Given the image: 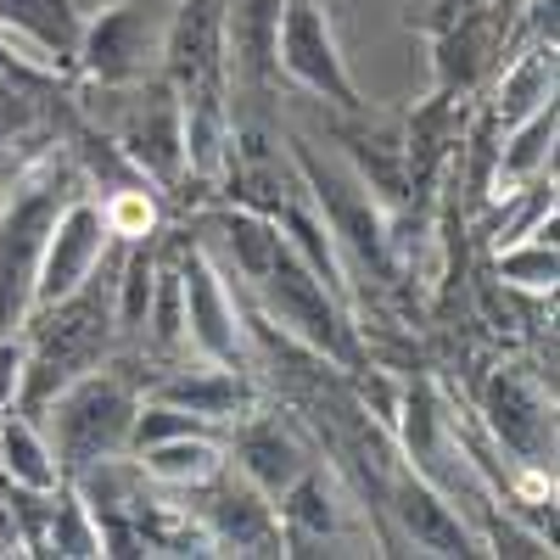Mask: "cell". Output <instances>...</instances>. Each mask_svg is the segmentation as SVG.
Segmentation results:
<instances>
[{"mask_svg":"<svg viewBox=\"0 0 560 560\" xmlns=\"http://www.w3.org/2000/svg\"><path fill=\"white\" fill-rule=\"evenodd\" d=\"M140 477L163 493H191L202 488L213 471H224V432H191V438H168L135 454Z\"/></svg>","mask_w":560,"mask_h":560,"instance_id":"18","label":"cell"},{"mask_svg":"<svg viewBox=\"0 0 560 560\" xmlns=\"http://www.w3.org/2000/svg\"><path fill=\"white\" fill-rule=\"evenodd\" d=\"M493 269L504 280V292H555V269H560V253H555V219H544L538 230H527L522 242H510L493 253Z\"/></svg>","mask_w":560,"mask_h":560,"instance_id":"21","label":"cell"},{"mask_svg":"<svg viewBox=\"0 0 560 560\" xmlns=\"http://www.w3.org/2000/svg\"><path fill=\"white\" fill-rule=\"evenodd\" d=\"M482 420L493 448L516 465H555V382L533 364H499L482 382Z\"/></svg>","mask_w":560,"mask_h":560,"instance_id":"7","label":"cell"},{"mask_svg":"<svg viewBox=\"0 0 560 560\" xmlns=\"http://www.w3.org/2000/svg\"><path fill=\"white\" fill-rule=\"evenodd\" d=\"M140 387H147V376L135 370V359H107L96 370H84V376H73L34 415L45 443L57 454L62 482H73L79 471H90V465H102L113 454H129Z\"/></svg>","mask_w":560,"mask_h":560,"instance_id":"3","label":"cell"},{"mask_svg":"<svg viewBox=\"0 0 560 560\" xmlns=\"http://www.w3.org/2000/svg\"><path fill=\"white\" fill-rule=\"evenodd\" d=\"M163 23L140 0H113L96 18H84L73 79L79 84H140L158 73Z\"/></svg>","mask_w":560,"mask_h":560,"instance_id":"8","label":"cell"},{"mask_svg":"<svg viewBox=\"0 0 560 560\" xmlns=\"http://www.w3.org/2000/svg\"><path fill=\"white\" fill-rule=\"evenodd\" d=\"M224 459L236 465L247 482H258L269 499H280L314 465V454L303 448V438L275 409H264V404L224 427Z\"/></svg>","mask_w":560,"mask_h":560,"instance_id":"13","label":"cell"},{"mask_svg":"<svg viewBox=\"0 0 560 560\" xmlns=\"http://www.w3.org/2000/svg\"><path fill=\"white\" fill-rule=\"evenodd\" d=\"M73 107L163 197L185 191V113H179V96L163 73L140 79V84H84V96H73Z\"/></svg>","mask_w":560,"mask_h":560,"instance_id":"4","label":"cell"},{"mask_svg":"<svg viewBox=\"0 0 560 560\" xmlns=\"http://www.w3.org/2000/svg\"><path fill=\"white\" fill-rule=\"evenodd\" d=\"M275 28H280V0H224V73L253 102H264L280 79Z\"/></svg>","mask_w":560,"mask_h":560,"instance_id":"15","label":"cell"},{"mask_svg":"<svg viewBox=\"0 0 560 560\" xmlns=\"http://www.w3.org/2000/svg\"><path fill=\"white\" fill-rule=\"evenodd\" d=\"M84 185L79 163L68 158L62 140H51L18 179L7 202H0V342L23 337V325L34 314V275H39V253L45 236L62 213V202Z\"/></svg>","mask_w":560,"mask_h":560,"instance_id":"2","label":"cell"},{"mask_svg":"<svg viewBox=\"0 0 560 560\" xmlns=\"http://www.w3.org/2000/svg\"><path fill=\"white\" fill-rule=\"evenodd\" d=\"M0 482H18V488H34V493L62 488L57 454L45 443L39 420L23 415V409H0Z\"/></svg>","mask_w":560,"mask_h":560,"instance_id":"19","label":"cell"},{"mask_svg":"<svg viewBox=\"0 0 560 560\" xmlns=\"http://www.w3.org/2000/svg\"><path fill=\"white\" fill-rule=\"evenodd\" d=\"M0 28H12L28 45H39V51L57 62V73L73 79L79 34H84V12L73 0H0Z\"/></svg>","mask_w":560,"mask_h":560,"instance_id":"17","label":"cell"},{"mask_svg":"<svg viewBox=\"0 0 560 560\" xmlns=\"http://www.w3.org/2000/svg\"><path fill=\"white\" fill-rule=\"evenodd\" d=\"M275 73L308 90L314 102L337 113H364L370 102L359 96V84L342 62L337 23L325 0H280V28H275Z\"/></svg>","mask_w":560,"mask_h":560,"instance_id":"6","label":"cell"},{"mask_svg":"<svg viewBox=\"0 0 560 560\" xmlns=\"http://www.w3.org/2000/svg\"><path fill=\"white\" fill-rule=\"evenodd\" d=\"M280 510V538H287V555H325L342 549L353 533V499L342 493L331 465H308V471L275 499Z\"/></svg>","mask_w":560,"mask_h":560,"instance_id":"12","label":"cell"},{"mask_svg":"<svg viewBox=\"0 0 560 560\" xmlns=\"http://www.w3.org/2000/svg\"><path fill=\"white\" fill-rule=\"evenodd\" d=\"M185 499H197L191 510H197L213 555H287L275 499L258 482H247L230 459H224V471H213L202 488H191Z\"/></svg>","mask_w":560,"mask_h":560,"instance_id":"9","label":"cell"},{"mask_svg":"<svg viewBox=\"0 0 560 560\" xmlns=\"http://www.w3.org/2000/svg\"><path fill=\"white\" fill-rule=\"evenodd\" d=\"M382 504L420 555H482V538L471 533V522H465L427 477H415L409 465H393Z\"/></svg>","mask_w":560,"mask_h":560,"instance_id":"14","label":"cell"},{"mask_svg":"<svg viewBox=\"0 0 560 560\" xmlns=\"http://www.w3.org/2000/svg\"><path fill=\"white\" fill-rule=\"evenodd\" d=\"M140 398H158V404H174V409H191L213 427H230L242 420L247 409L264 404V387H258V370H242V364H213V359H197V364H163L158 376H147Z\"/></svg>","mask_w":560,"mask_h":560,"instance_id":"11","label":"cell"},{"mask_svg":"<svg viewBox=\"0 0 560 560\" xmlns=\"http://www.w3.org/2000/svg\"><path fill=\"white\" fill-rule=\"evenodd\" d=\"M287 152H292V168L303 179V191L314 202V213L325 219V230H331V242L353 269L376 275L382 287L393 280V224H387V208L370 197V185L331 152H319L308 135H287Z\"/></svg>","mask_w":560,"mask_h":560,"instance_id":"5","label":"cell"},{"mask_svg":"<svg viewBox=\"0 0 560 560\" xmlns=\"http://www.w3.org/2000/svg\"><path fill=\"white\" fill-rule=\"evenodd\" d=\"M18 387H23V337H7L0 342V409L18 404Z\"/></svg>","mask_w":560,"mask_h":560,"instance_id":"22","label":"cell"},{"mask_svg":"<svg viewBox=\"0 0 560 560\" xmlns=\"http://www.w3.org/2000/svg\"><path fill=\"white\" fill-rule=\"evenodd\" d=\"M555 102V45L549 39H533L522 57H510V68L499 73V90H493V129H510L522 124L527 113L549 107Z\"/></svg>","mask_w":560,"mask_h":560,"instance_id":"20","label":"cell"},{"mask_svg":"<svg viewBox=\"0 0 560 560\" xmlns=\"http://www.w3.org/2000/svg\"><path fill=\"white\" fill-rule=\"evenodd\" d=\"M202 247L224 264V275L242 287V298L275 319L292 342L308 353L331 359L342 376L348 370H370V353L359 342L353 303H342L325 280L303 264V253L280 236V224L269 213H253L242 202H230L202 219Z\"/></svg>","mask_w":560,"mask_h":560,"instance_id":"1","label":"cell"},{"mask_svg":"<svg viewBox=\"0 0 560 560\" xmlns=\"http://www.w3.org/2000/svg\"><path fill=\"white\" fill-rule=\"evenodd\" d=\"M113 247V230H107V213H102V197L79 185V191L62 202L51 236H45V253H39V275H34V308L68 298L73 287H84L90 269L102 264V253Z\"/></svg>","mask_w":560,"mask_h":560,"instance_id":"10","label":"cell"},{"mask_svg":"<svg viewBox=\"0 0 560 560\" xmlns=\"http://www.w3.org/2000/svg\"><path fill=\"white\" fill-rule=\"evenodd\" d=\"M555 129H560V107H538L522 124L499 129V152H493V174H488V202L516 197L527 179L555 168Z\"/></svg>","mask_w":560,"mask_h":560,"instance_id":"16","label":"cell"}]
</instances>
